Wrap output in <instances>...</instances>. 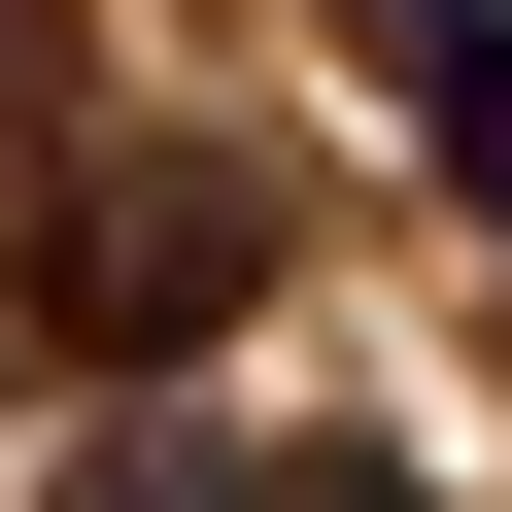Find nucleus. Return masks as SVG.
Instances as JSON below:
<instances>
[{
    "instance_id": "f257e3e1",
    "label": "nucleus",
    "mask_w": 512,
    "mask_h": 512,
    "mask_svg": "<svg viewBox=\"0 0 512 512\" xmlns=\"http://www.w3.org/2000/svg\"><path fill=\"white\" fill-rule=\"evenodd\" d=\"M239 308H274V171H205V137H103V171H35V239H0V342L35 376H205Z\"/></svg>"
},
{
    "instance_id": "f03ea898",
    "label": "nucleus",
    "mask_w": 512,
    "mask_h": 512,
    "mask_svg": "<svg viewBox=\"0 0 512 512\" xmlns=\"http://www.w3.org/2000/svg\"><path fill=\"white\" fill-rule=\"evenodd\" d=\"M69 512H410V478H342V444H69Z\"/></svg>"
},
{
    "instance_id": "7ed1b4c3",
    "label": "nucleus",
    "mask_w": 512,
    "mask_h": 512,
    "mask_svg": "<svg viewBox=\"0 0 512 512\" xmlns=\"http://www.w3.org/2000/svg\"><path fill=\"white\" fill-rule=\"evenodd\" d=\"M376 69H410V137L512 205V0H376Z\"/></svg>"
}]
</instances>
